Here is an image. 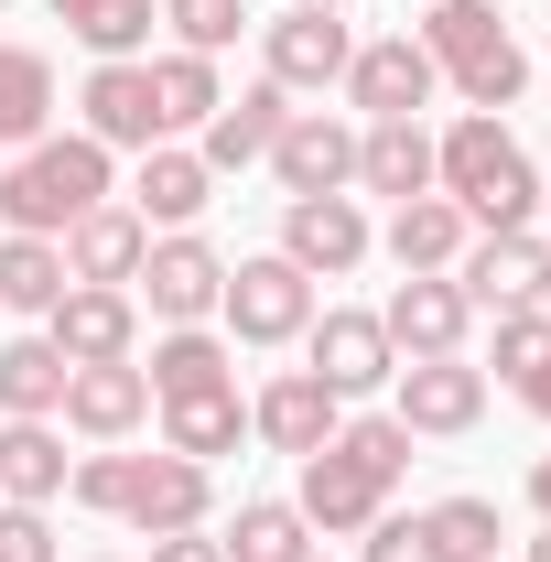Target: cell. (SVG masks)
<instances>
[{
    "label": "cell",
    "instance_id": "30",
    "mask_svg": "<svg viewBox=\"0 0 551 562\" xmlns=\"http://www.w3.org/2000/svg\"><path fill=\"white\" fill-rule=\"evenodd\" d=\"M227 562H314V519L292 508V497H249L238 519H227Z\"/></svg>",
    "mask_w": 551,
    "mask_h": 562
},
{
    "label": "cell",
    "instance_id": "3",
    "mask_svg": "<svg viewBox=\"0 0 551 562\" xmlns=\"http://www.w3.org/2000/svg\"><path fill=\"white\" fill-rule=\"evenodd\" d=\"M87 206H109V151L87 131H44L0 162V227L22 238H66Z\"/></svg>",
    "mask_w": 551,
    "mask_h": 562
},
{
    "label": "cell",
    "instance_id": "22",
    "mask_svg": "<svg viewBox=\"0 0 551 562\" xmlns=\"http://www.w3.org/2000/svg\"><path fill=\"white\" fill-rule=\"evenodd\" d=\"M281 120H292V98H281L271 76H260V87H238V98H216L206 140H195V162H206V173H238V162H271Z\"/></svg>",
    "mask_w": 551,
    "mask_h": 562
},
{
    "label": "cell",
    "instance_id": "32",
    "mask_svg": "<svg viewBox=\"0 0 551 562\" xmlns=\"http://www.w3.org/2000/svg\"><path fill=\"white\" fill-rule=\"evenodd\" d=\"M55 292H66V249L0 227V303H11V314H55Z\"/></svg>",
    "mask_w": 551,
    "mask_h": 562
},
{
    "label": "cell",
    "instance_id": "36",
    "mask_svg": "<svg viewBox=\"0 0 551 562\" xmlns=\"http://www.w3.org/2000/svg\"><path fill=\"white\" fill-rule=\"evenodd\" d=\"M541 368H551V314H541V303L497 314V379L519 390V379H541Z\"/></svg>",
    "mask_w": 551,
    "mask_h": 562
},
{
    "label": "cell",
    "instance_id": "5",
    "mask_svg": "<svg viewBox=\"0 0 551 562\" xmlns=\"http://www.w3.org/2000/svg\"><path fill=\"white\" fill-rule=\"evenodd\" d=\"M216 314H227V347H292V336L314 325V281L292 271L281 249H260V260H238V271H227Z\"/></svg>",
    "mask_w": 551,
    "mask_h": 562
},
{
    "label": "cell",
    "instance_id": "31",
    "mask_svg": "<svg viewBox=\"0 0 551 562\" xmlns=\"http://www.w3.org/2000/svg\"><path fill=\"white\" fill-rule=\"evenodd\" d=\"M216 98H227V87H216V55H184V44H173V55H151V109H162V140H173V131H206Z\"/></svg>",
    "mask_w": 551,
    "mask_h": 562
},
{
    "label": "cell",
    "instance_id": "19",
    "mask_svg": "<svg viewBox=\"0 0 551 562\" xmlns=\"http://www.w3.org/2000/svg\"><path fill=\"white\" fill-rule=\"evenodd\" d=\"M87 443H131L140 422H151V379H140V357H109V368H66V412Z\"/></svg>",
    "mask_w": 551,
    "mask_h": 562
},
{
    "label": "cell",
    "instance_id": "46",
    "mask_svg": "<svg viewBox=\"0 0 551 562\" xmlns=\"http://www.w3.org/2000/svg\"><path fill=\"white\" fill-rule=\"evenodd\" d=\"M541 314H551V271H541Z\"/></svg>",
    "mask_w": 551,
    "mask_h": 562
},
{
    "label": "cell",
    "instance_id": "12",
    "mask_svg": "<svg viewBox=\"0 0 551 562\" xmlns=\"http://www.w3.org/2000/svg\"><path fill=\"white\" fill-rule=\"evenodd\" d=\"M432 87H443V76L421 55V33H379V44L346 55V109H368V120H421Z\"/></svg>",
    "mask_w": 551,
    "mask_h": 562
},
{
    "label": "cell",
    "instance_id": "28",
    "mask_svg": "<svg viewBox=\"0 0 551 562\" xmlns=\"http://www.w3.org/2000/svg\"><path fill=\"white\" fill-rule=\"evenodd\" d=\"M238 443H249V401H238V390L162 401V454H195V465H216V454H238Z\"/></svg>",
    "mask_w": 551,
    "mask_h": 562
},
{
    "label": "cell",
    "instance_id": "24",
    "mask_svg": "<svg viewBox=\"0 0 551 562\" xmlns=\"http://www.w3.org/2000/svg\"><path fill=\"white\" fill-rule=\"evenodd\" d=\"M66 476H76V454H66L55 422H0V497L11 508H55Z\"/></svg>",
    "mask_w": 551,
    "mask_h": 562
},
{
    "label": "cell",
    "instance_id": "33",
    "mask_svg": "<svg viewBox=\"0 0 551 562\" xmlns=\"http://www.w3.org/2000/svg\"><path fill=\"white\" fill-rule=\"evenodd\" d=\"M55 22H66V33L87 44V55H98V66L151 44V0H55Z\"/></svg>",
    "mask_w": 551,
    "mask_h": 562
},
{
    "label": "cell",
    "instance_id": "47",
    "mask_svg": "<svg viewBox=\"0 0 551 562\" xmlns=\"http://www.w3.org/2000/svg\"><path fill=\"white\" fill-rule=\"evenodd\" d=\"M314 562H325V552H314Z\"/></svg>",
    "mask_w": 551,
    "mask_h": 562
},
{
    "label": "cell",
    "instance_id": "2",
    "mask_svg": "<svg viewBox=\"0 0 551 562\" xmlns=\"http://www.w3.org/2000/svg\"><path fill=\"white\" fill-rule=\"evenodd\" d=\"M432 195H454L476 227H530V216H541V162L519 151V131H508V120L465 109L454 131L432 140Z\"/></svg>",
    "mask_w": 551,
    "mask_h": 562
},
{
    "label": "cell",
    "instance_id": "15",
    "mask_svg": "<svg viewBox=\"0 0 551 562\" xmlns=\"http://www.w3.org/2000/svg\"><path fill=\"white\" fill-rule=\"evenodd\" d=\"M76 109H87V140H98V151H151V140H162V109H151V66H140V55L87 66Z\"/></svg>",
    "mask_w": 551,
    "mask_h": 562
},
{
    "label": "cell",
    "instance_id": "42",
    "mask_svg": "<svg viewBox=\"0 0 551 562\" xmlns=\"http://www.w3.org/2000/svg\"><path fill=\"white\" fill-rule=\"evenodd\" d=\"M530 508H541V519H551V454H541V465H530Z\"/></svg>",
    "mask_w": 551,
    "mask_h": 562
},
{
    "label": "cell",
    "instance_id": "10",
    "mask_svg": "<svg viewBox=\"0 0 551 562\" xmlns=\"http://www.w3.org/2000/svg\"><path fill=\"white\" fill-rule=\"evenodd\" d=\"M44 336L66 347V368H109V357H140V303L120 281H66L55 314H44Z\"/></svg>",
    "mask_w": 551,
    "mask_h": 562
},
{
    "label": "cell",
    "instance_id": "37",
    "mask_svg": "<svg viewBox=\"0 0 551 562\" xmlns=\"http://www.w3.org/2000/svg\"><path fill=\"white\" fill-rule=\"evenodd\" d=\"M120 487H131V454H120V443L76 454V476H66V497H76V508H98V519H120Z\"/></svg>",
    "mask_w": 551,
    "mask_h": 562
},
{
    "label": "cell",
    "instance_id": "41",
    "mask_svg": "<svg viewBox=\"0 0 551 562\" xmlns=\"http://www.w3.org/2000/svg\"><path fill=\"white\" fill-rule=\"evenodd\" d=\"M519 401H530V412L551 422V368H541V379H519Z\"/></svg>",
    "mask_w": 551,
    "mask_h": 562
},
{
    "label": "cell",
    "instance_id": "45",
    "mask_svg": "<svg viewBox=\"0 0 551 562\" xmlns=\"http://www.w3.org/2000/svg\"><path fill=\"white\" fill-rule=\"evenodd\" d=\"M541 216H551V173H541Z\"/></svg>",
    "mask_w": 551,
    "mask_h": 562
},
{
    "label": "cell",
    "instance_id": "16",
    "mask_svg": "<svg viewBox=\"0 0 551 562\" xmlns=\"http://www.w3.org/2000/svg\"><path fill=\"white\" fill-rule=\"evenodd\" d=\"M303 347H314V379H325L336 401L390 390V368H401V347H390V325H379V314H314V325H303Z\"/></svg>",
    "mask_w": 551,
    "mask_h": 562
},
{
    "label": "cell",
    "instance_id": "17",
    "mask_svg": "<svg viewBox=\"0 0 551 562\" xmlns=\"http://www.w3.org/2000/svg\"><path fill=\"white\" fill-rule=\"evenodd\" d=\"M271 173H281V195H346L357 184V131L336 109H292L271 140Z\"/></svg>",
    "mask_w": 551,
    "mask_h": 562
},
{
    "label": "cell",
    "instance_id": "25",
    "mask_svg": "<svg viewBox=\"0 0 551 562\" xmlns=\"http://www.w3.org/2000/svg\"><path fill=\"white\" fill-rule=\"evenodd\" d=\"M206 195H216V173L195 162V151H173V140H151V151H140L131 206H140V227H151V238H162V227H195V216H206Z\"/></svg>",
    "mask_w": 551,
    "mask_h": 562
},
{
    "label": "cell",
    "instance_id": "20",
    "mask_svg": "<svg viewBox=\"0 0 551 562\" xmlns=\"http://www.w3.org/2000/svg\"><path fill=\"white\" fill-rule=\"evenodd\" d=\"M55 249H66V281H120V292H131L140 249H151V227H140V206H131V195H109V206H87V216H76Z\"/></svg>",
    "mask_w": 551,
    "mask_h": 562
},
{
    "label": "cell",
    "instance_id": "8",
    "mask_svg": "<svg viewBox=\"0 0 551 562\" xmlns=\"http://www.w3.org/2000/svg\"><path fill=\"white\" fill-rule=\"evenodd\" d=\"M541 271H551L541 227H486V238H465V260H454V292L476 314H519V303H541Z\"/></svg>",
    "mask_w": 551,
    "mask_h": 562
},
{
    "label": "cell",
    "instance_id": "11",
    "mask_svg": "<svg viewBox=\"0 0 551 562\" xmlns=\"http://www.w3.org/2000/svg\"><path fill=\"white\" fill-rule=\"evenodd\" d=\"M206 508H216V465H195V454H131L120 519H131L140 541H162V530H206Z\"/></svg>",
    "mask_w": 551,
    "mask_h": 562
},
{
    "label": "cell",
    "instance_id": "34",
    "mask_svg": "<svg viewBox=\"0 0 551 562\" xmlns=\"http://www.w3.org/2000/svg\"><path fill=\"white\" fill-rule=\"evenodd\" d=\"M421 530H432L443 562H497V541H508V530H497V497H432Z\"/></svg>",
    "mask_w": 551,
    "mask_h": 562
},
{
    "label": "cell",
    "instance_id": "35",
    "mask_svg": "<svg viewBox=\"0 0 551 562\" xmlns=\"http://www.w3.org/2000/svg\"><path fill=\"white\" fill-rule=\"evenodd\" d=\"M162 22H173V44H184V55H227V44H238V22H249V0H162Z\"/></svg>",
    "mask_w": 551,
    "mask_h": 562
},
{
    "label": "cell",
    "instance_id": "44",
    "mask_svg": "<svg viewBox=\"0 0 551 562\" xmlns=\"http://www.w3.org/2000/svg\"><path fill=\"white\" fill-rule=\"evenodd\" d=\"M292 11H346V0H292Z\"/></svg>",
    "mask_w": 551,
    "mask_h": 562
},
{
    "label": "cell",
    "instance_id": "39",
    "mask_svg": "<svg viewBox=\"0 0 551 562\" xmlns=\"http://www.w3.org/2000/svg\"><path fill=\"white\" fill-rule=\"evenodd\" d=\"M0 562H55V519H44V508H11V497H0Z\"/></svg>",
    "mask_w": 551,
    "mask_h": 562
},
{
    "label": "cell",
    "instance_id": "18",
    "mask_svg": "<svg viewBox=\"0 0 551 562\" xmlns=\"http://www.w3.org/2000/svg\"><path fill=\"white\" fill-rule=\"evenodd\" d=\"M336 422H346V401L325 390V379H314V368H281L271 390L249 401V432H260L271 454H292V465H303L314 443H336Z\"/></svg>",
    "mask_w": 551,
    "mask_h": 562
},
{
    "label": "cell",
    "instance_id": "26",
    "mask_svg": "<svg viewBox=\"0 0 551 562\" xmlns=\"http://www.w3.org/2000/svg\"><path fill=\"white\" fill-rule=\"evenodd\" d=\"M465 238H476V216L454 206V195H412V206H390V238H379V249H390L401 271H454Z\"/></svg>",
    "mask_w": 551,
    "mask_h": 562
},
{
    "label": "cell",
    "instance_id": "38",
    "mask_svg": "<svg viewBox=\"0 0 551 562\" xmlns=\"http://www.w3.org/2000/svg\"><path fill=\"white\" fill-rule=\"evenodd\" d=\"M357 562H443V552H432L421 508H412V519H401V508H379V519H368V552H357Z\"/></svg>",
    "mask_w": 551,
    "mask_h": 562
},
{
    "label": "cell",
    "instance_id": "6",
    "mask_svg": "<svg viewBox=\"0 0 551 562\" xmlns=\"http://www.w3.org/2000/svg\"><path fill=\"white\" fill-rule=\"evenodd\" d=\"M390 422L401 432H432V443H454V432H476L486 422V368H465V357H401L390 368Z\"/></svg>",
    "mask_w": 551,
    "mask_h": 562
},
{
    "label": "cell",
    "instance_id": "7",
    "mask_svg": "<svg viewBox=\"0 0 551 562\" xmlns=\"http://www.w3.org/2000/svg\"><path fill=\"white\" fill-rule=\"evenodd\" d=\"M140 292H151V325H206L216 314V292H227V260H216L195 227H162L151 249H140Z\"/></svg>",
    "mask_w": 551,
    "mask_h": 562
},
{
    "label": "cell",
    "instance_id": "14",
    "mask_svg": "<svg viewBox=\"0 0 551 562\" xmlns=\"http://www.w3.org/2000/svg\"><path fill=\"white\" fill-rule=\"evenodd\" d=\"M379 325H390V347H401V357H465L476 303L454 292V271H401V292L379 303Z\"/></svg>",
    "mask_w": 551,
    "mask_h": 562
},
{
    "label": "cell",
    "instance_id": "27",
    "mask_svg": "<svg viewBox=\"0 0 551 562\" xmlns=\"http://www.w3.org/2000/svg\"><path fill=\"white\" fill-rule=\"evenodd\" d=\"M66 412V347L55 336H11L0 347V422H55Z\"/></svg>",
    "mask_w": 551,
    "mask_h": 562
},
{
    "label": "cell",
    "instance_id": "43",
    "mask_svg": "<svg viewBox=\"0 0 551 562\" xmlns=\"http://www.w3.org/2000/svg\"><path fill=\"white\" fill-rule=\"evenodd\" d=\"M530 562H551V519H541V541H530Z\"/></svg>",
    "mask_w": 551,
    "mask_h": 562
},
{
    "label": "cell",
    "instance_id": "40",
    "mask_svg": "<svg viewBox=\"0 0 551 562\" xmlns=\"http://www.w3.org/2000/svg\"><path fill=\"white\" fill-rule=\"evenodd\" d=\"M151 562H227V552H216L206 530H162V541H151Z\"/></svg>",
    "mask_w": 551,
    "mask_h": 562
},
{
    "label": "cell",
    "instance_id": "4",
    "mask_svg": "<svg viewBox=\"0 0 551 562\" xmlns=\"http://www.w3.org/2000/svg\"><path fill=\"white\" fill-rule=\"evenodd\" d=\"M421 55H432V76H454L465 109H486V120H508L519 87H530V55L497 22V0H421Z\"/></svg>",
    "mask_w": 551,
    "mask_h": 562
},
{
    "label": "cell",
    "instance_id": "21",
    "mask_svg": "<svg viewBox=\"0 0 551 562\" xmlns=\"http://www.w3.org/2000/svg\"><path fill=\"white\" fill-rule=\"evenodd\" d=\"M140 379H151V412L162 401H195V390H238V347L206 336V325H162L151 357H140Z\"/></svg>",
    "mask_w": 551,
    "mask_h": 562
},
{
    "label": "cell",
    "instance_id": "23",
    "mask_svg": "<svg viewBox=\"0 0 551 562\" xmlns=\"http://www.w3.org/2000/svg\"><path fill=\"white\" fill-rule=\"evenodd\" d=\"M357 184L390 195V206L432 195V131H421V120H368V131H357Z\"/></svg>",
    "mask_w": 551,
    "mask_h": 562
},
{
    "label": "cell",
    "instance_id": "9",
    "mask_svg": "<svg viewBox=\"0 0 551 562\" xmlns=\"http://www.w3.org/2000/svg\"><path fill=\"white\" fill-rule=\"evenodd\" d=\"M368 249H379V238H368L357 195H281V260L303 281H346Z\"/></svg>",
    "mask_w": 551,
    "mask_h": 562
},
{
    "label": "cell",
    "instance_id": "13",
    "mask_svg": "<svg viewBox=\"0 0 551 562\" xmlns=\"http://www.w3.org/2000/svg\"><path fill=\"white\" fill-rule=\"evenodd\" d=\"M260 55H271V87H281V98H325V87H346L357 33H346V11H281L271 33H260Z\"/></svg>",
    "mask_w": 551,
    "mask_h": 562
},
{
    "label": "cell",
    "instance_id": "1",
    "mask_svg": "<svg viewBox=\"0 0 551 562\" xmlns=\"http://www.w3.org/2000/svg\"><path fill=\"white\" fill-rule=\"evenodd\" d=\"M401 476H412V432H401L390 412H368V422H336V443L303 454L292 508L314 519V541H357V530L401 497Z\"/></svg>",
    "mask_w": 551,
    "mask_h": 562
},
{
    "label": "cell",
    "instance_id": "29",
    "mask_svg": "<svg viewBox=\"0 0 551 562\" xmlns=\"http://www.w3.org/2000/svg\"><path fill=\"white\" fill-rule=\"evenodd\" d=\"M44 131H55V55L44 44H0V140L22 151Z\"/></svg>",
    "mask_w": 551,
    "mask_h": 562
}]
</instances>
